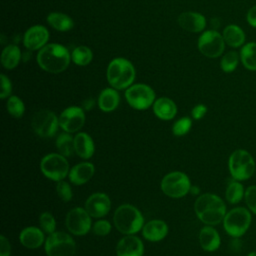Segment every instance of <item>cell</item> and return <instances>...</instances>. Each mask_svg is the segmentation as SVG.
<instances>
[{
  "instance_id": "6da1fadb",
  "label": "cell",
  "mask_w": 256,
  "mask_h": 256,
  "mask_svg": "<svg viewBox=\"0 0 256 256\" xmlns=\"http://www.w3.org/2000/svg\"><path fill=\"white\" fill-rule=\"evenodd\" d=\"M36 59L42 70L58 74L66 70L69 66L71 54L65 46L58 43H50L38 51Z\"/></svg>"
},
{
  "instance_id": "7a4b0ae2",
  "label": "cell",
  "mask_w": 256,
  "mask_h": 256,
  "mask_svg": "<svg viewBox=\"0 0 256 256\" xmlns=\"http://www.w3.org/2000/svg\"><path fill=\"white\" fill-rule=\"evenodd\" d=\"M198 219L206 225L214 226L221 222L227 213L224 201L216 194L205 193L200 195L194 204Z\"/></svg>"
},
{
  "instance_id": "3957f363",
  "label": "cell",
  "mask_w": 256,
  "mask_h": 256,
  "mask_svg": "<svg viewBox=\"0 0 256 256\" xmlns=\"http://www.w3.org/2000/svg\"><path fill=\"white\" fill-rule=\"evenodd\" d=\"M108 83L116 90L127 89L135 80L136 71L134 65L127 59L114 58L107 67L106 72Z\"/></svg>"
},
{
  "instance_id": "277c9868",
  "label": "cell",
  "mask_w": 256,
  "mask_h": 256,
  "mask_svg": "<svg viewBox=\"0 0 256 256\" xmlns=\"http://www.w3.org/2000/svg\"><path fill=\"white\" fill-rule=\"evenodd\" d=\"M113 221L116 229L125 235H134L144 226L142 213L131 204L120 205L114 212Z\"/></svg>"
},
{
  "instance_id": "5b68a950",
  "label": "cell",
  "mask_w": 256,
  "mask_h": 256,
  "mask_svg": "<svg viewBox=\"0 0 256 256\" xmlns=\"http://www.w3.org/2000/svg\"><path fill=\"white\" fill-rule=\"evenodd\" d=\"M228 169L233 179L244 181L254 174L256 163L253 156L248 151L237 149L229 156Z\"/></svg>"
},
{
  "instance_id": "8992f818",
  "label": "cell",
  "mask_w": 256,
  "mask_h": 256,
  "mask_svg": "<svg viewBox=\"0 0 256 256\" xmlns=\"http://www.w3.org/2000/svg\"><path fill=\"white\" fill-rule=\"evenodd\" d=\"M252 221L251 211L245 207H235L228 211L223 219V227L233 238L243 236L249 229Z\"/></svg>"
},
{
  "instance_id": "52a82bcc",
  "label": "cell",
  "mask_w": 256,
  "mask_h": 256,
  "mask_svg": "<svg viewBox=\"0 0 256 256\" xmlns=\"http://www.w3.org/2000/svg\"><path fill=\"white\" fill-rule=\"evenodd\" d=\"M45 252L47 256H74L76 244L69 234L55 231L45 240Z\"/></svg>"
},
{
  "instance_id": "ba28073f",
  "label": "cell",
  "mask_w": 256,
  "mask_h": 256,
  "mask_svg": "<svg viewBox=\"0 0 256 256\" xmlns=\"http://www.w3.org/2000/svg\"><path fill=\"white\" fill-rule=\"evenodd\" d=\"M41 172L53 181H61L69 174V164L65 156L60 153H49L40 162Z\"/></svg>"
},
{
  "instance_id": "9c48e42d",
  "label": "cell",
  "mask_w": 256,
  "mask_h": 256,
  "mask_svg": "<svg viewBox=\"0 0 256 256\" xmlns=\"http://www.w3.org/2000/svg\"><path fill=\"white\" fill-rule=\"evenodd\" d=\"M191 189L189 177L181 171H173L166 174L161 181V190L171 198H182Z\"/></svg>"
},
{
  "instance_id": "30bf717a",
  "label": "cell",
  "mask_w": 256,
  "mask_h": 256,
  "mask_svg": "<svg viewBox=\"0 0 256 256\" xmlns=\"http://www.w3.org/2000/svg\"><path fill=\"white\" fill-rule=\"evenodd\" d=\"M127 103L136 110H145L153 106L155 102L154 90L143 83L131 85L125 91Z\"/></svg>"
},
{
  "instance_id": "8fae6325",
  "label": "cell",
  "mask_w": 256,
  "mask_h": 256,
  "mask_svg": "<svg viewBox=\"0 0 256 256\" xmlns=\"http://www.w3.org/2000/svg\"><path fill=\"white\" fill-rule=\"evenodd\" d=\"M31 126L34 132L43 138L52 137L58 130L59 118L50 110L43 109L34 114L31 120Z\"/></svg>"
},
{
  "instance_id": "7c38bea8",
  "label": "cell",
  "mask_w": 256,
  "mask_h": 256,
  "mask_svg": "<svg viewBox=\"0 0 256 256\" xmlns=\"http://www.w3.org/2000/svg\"><path fill=\"white\" fill-rule=\"evenodd\" d=\"M199 51L208 58H217L222 55L225 49L223 36L216 30L204 31L198 38Z\"/></svg>"
},
{
  "instance_id": "4fadbf2b",
  "label": "cell",
  "mask_w": 256,
  "mask_h": 256,
  "mask_svg": "<svg viewBox=\"0 0 256 256\" xmlns=\"http://www.w3.org/2000/svg\"><path fill=\"white\" fill-rule=\"evenodd\" d=\"M91 216L85 208L75 207L66 216V227L70 233L76 236H83L92 228Z\"/></svg>"
},
{
  "instance_id": "5bb4252c",
  "label": "cell",
  "mask_w": 256,
  "mask_h": 256,
  "mask_svg": "<svg viewBox=\"0 0 256 256\" xmlns=\"http://www.w3.org/2000/svg\"><path fill=\"white\" fill-rule=\"evenodd\" d=\"M85 123V113L79 106H70L64 109L59 116L60 127L68 133L79 131Z\"/></svg>"
},
{
  "instance_id": "9a60e30c",
  "label": "cell",
  "mask_w": 256,
  "mask_h": 256,
  "mask_svg": "<svg viewBox=\"0 0 256 256\" xmlns=\"http://www.w3.org/2000/svg\"><path fill=\"white\" fill-rule=\"evenodd\" d=\"M49 40V32L45 26L34 25L31 26L24 34L23 44L24 46L31 51L40 50Z\"/></svg>"
},
{
  "instance_id": "2e32d148",
  "label": "cell",
  "mask_w": 256,
  "mask_h": 256,
  "mask_svg": "<svg viewBox=\"0 0 256 256\" xmlns=\"http://www.w3.org/2000/svg\"><path fill=\"white\" fill-rule=\"evenodd\" d=\"M111 208V201L107 194L97 192L91 194L85 201V209L91 217L101 218L108 214Z\"/></svg>"
},
{
  "instance_id": "e0dca14e",
  "label": "cell",
  "mask_w": 256,
  "mask_h": 256,
  "mask_svg": "<svg viewBox=\"0 0 256 256\" xmlns=\"http://www.w3.org/2000/svg\"><path fill=\"white\" fill-rule=\"evenodd\" d=\"M117 256H143L144 245L140 238L126 235L121 238L116 246Z\"/></svg>"
},
{
  "instance_id": "ac0fdd59",
  "label": "cell",
  "mask_w": 256,
  "mask_h": 256,
  "mask_svg": "<svg viewBox=\"0 0 256 256\" xmlns=\"http://www.w3.org/2000/svg\"><path fill=\"white\" fill-rule=\"evenodd\" d=\"M178 24L188 32L198 33L206 27V18L197 12H183L178 16Z\"/></svg>"
},
{
  "instance_id": "d6986e66",
  "label": "cell",
  "mask_w": 256,
  "mask_h": 256,
  "mask_svg": "<svg viewBox=\"0 0 256 256\" xmlns=\"http://www.w3.org/2000/svg\"><path fill=\"white\" fill-rule=\"evenodd\" d=\"M168 225L163 220L154 219L144 224L142 228V235L151 242H157L164 239L168 234Z\"/></svg>"
},
{
  "instance_id": "ffe728a7",
  "label": "cell",
  "mask_w": 256,
  "mask_h": 256,
  "mask_svg": "<svg viewBox=\"0 0 256 256\" xmlns=\"http://www.w3.org/2000/svg\"><path fill=\"white\" fill-rule=\"evenodd\" d=\"M20 243L29 249L39 248L45 241L44 231L35 226H28L24 228L19 234Z\"/></svg>"
},
{
  "instance_id": "44dd1931",
  "label": "cell",
  "mask_w": 256,
  "mask_h": 256,
  "mask_svg": "<svg viewBox=\"0 0 256 256\" xmlns=\"http://www.w3.org/2000/svg\"><path fill=\"white\" fill-rule=\"evenodd\" d=\"M95 167L90 162H81L73 166L69 171V180L74 185H83L94 175Z\"/></svg>"
},
{
  "instance_id": "7402d4cb",
  "label": "cell",
  "mask_w": 256,
  "mask_h": 256,
  "mask_svg": "<svg viewBox=\"0 0 256 256\" xmlns=\"http://www.w3.org/2000/svg\"><path fill=\"white\" fill-rule=\"evenodd\" d=\"M199 243L203 250L213 252L220 247L221 238L215 228L207 225L204 226L199 232Z\"/></svg>"
},
{
  "instance_id": "603a6c76",
  "label": "cell",
  "mask_w": 256,
  "mask_h": 256,
  "mask_svg": "<svg viewBox=\"0 0 256 256\" xmlns=\"http://www.w3.org/2000/svg\"><path fill=\"white\" fill-rule=\"evenodd\" d=\"M154 114L161 120H171L177 114V106L168 97H160L153 104Z\"/></svg>"
},
{
  "instance_id": "cb8c5ba5",
  "label": "cell",
  "mask_w": 256,
  "mask_h": 256,
  "mask_svg": "<svg viewBox=\"0 0 256 256\" xmlns=\"http://www.w3.org/2000/svg\"><path fill=\"white\" fill-rule=\"evenodd\" d=\"M74 149L75 153L83 158L89 159L94 153V142L87 133L79 132L74 137Z\"/></svg>"
},
{
  "instance_id": "d4e9b609",
  "label": "cell",
  "mask_w": 256,
  "mask_h": 256,
  "mask_svg": "<svg viewBox=\"0 0 256 256\" xmlns=\"http://www.w3.org/2000/svg\"><path fill=\"white\" fill-rule=\"evenodd\" d=\"M120 102V96L116 89L105 88L103 89L98 97V106L103 112L114 111Z\"/></svg>"
},
{
  "instance_id": "484cf974",
  "label": "cell",
  "mask_w": 256,
  "mask_h": 256,
  "mask_svg": "<svg viewBox=\"0 0 256 256\" xmlns=\"http://www.w3.org/2000/svg\"><path fill=\"white\" fill-rule=\"evenodd\" d=\"M222 36L225 43L233 48L242 46L245 41V34L243 30L235 24H230L226 26L223 30Z\"/></svg>"
},
{
  "instance_id": "4316f807",
  "label": "cell",
  "mask_w": 256,
  "mask_h": 256,
  "mask_svg": "<svg viewBox=\"0 0 256 256\" xmlns=\"http://www.w3.org/2000/svg\"><path fill=\"white\" fill-rule=\"evenodd\" d=\"M21 60L20 48L16 45H7L1 53V64L5 69H14Z\"/></svg>"
},
{
  "instance_id": "83f0119b",
  "label": "cell",
  "mask_w": 256,
  "mask_h": 256,
  "mask_svg": "<svg viewBox=\"0 0 256 256\" xmlns=\"http://www.w3.org/2000/svg\"><path fill=\"white\" fill-rule=\"evenodd\" d=\"M48 24L55 30L66 32L73 28L74 22L70 16L61 12H52L47 16Z\"/></svg>"
},
{
  "instance_id": "f1b7e54d",
  "label": "cell",
  "mask_w": 256,
  "mask_h": 256,
  "mask_svg": "<svg viewBox=\"0 0 256 256\" xmlns=\"http://www.w3.org/2000/svg\"><path fill=\"white\" fill-rule=\"evenodd\" d=\"M240 59L246 69L256 71V42L247 43L241 48Z\"/></svg>"
},
{
  "instance_id": "f546056e",
  "label": "cell",
  "mask_w": 256,
  "mask_h": 256,
  "mask_svg": "<svg viewBox=\"0 0 256 256\" xmlns=\"http://www.w3.org/2000/svg\"><path fill=\"white\" fill-rule=\"evenodd\" d=\"M245 195V190L242 183L238 180L233 179L229 182L225 191V198L230 204L239 203Z\"/></svg>"
},
{
  "instance_id": "4dcf8cb0",
  "label": "cell",
  "mask_w": 256,
  "mask_h": 256,
  "mask_svg": "<svg viewBox=\"0 0 256 256\" xmlns=\"http://www.w3.org/2000/svg\"><path fill=\"white\" fill-rule=\"evenodd\" d=\"M56 147L59 153L65 157H70L74 152V138L70 133H61L56 139Z\"/></svg>"
},
{
  "instance_id": "1f68e13d",
  "label": "cell",
  "mask_w": 256,
  "mask_h": 256,
  "mask_svg": "<svg viewBox=\"0 0 256 256\" xmlns=\"http://www.w3.org/2000/svg\"><path fill=\"white\" fill-rule=\"evenodd\" d=\"M93 58V53L91 49L87 46H77L73 49L71 53L72 61L78 66L88 65Z\"/></svg>"
},
{
  "instance_id": "d6a6232c",
  "label": "cell",
  "mask_w": 256,
  "mask_h": 256,
  "mask_svg": "<svg viewBox=\"0 0 256 256\" xmlns=\"http://www.w3.org/2000/svg\"><path fill=\"white\" fill-rule=\"evenodd\" d=\"M7 111L14 118H21L25 112V105L18 96H10L7 100Z\"/></svg>"
},
{
  "instance_id": "836d02e7",
  "label": "cell",
  "mask_w": 256,
  "mask_h": 256,
  "mask_svg": "<svg viewBox=\"0 0 256 256\" xmlns=\"http://www.w3.org/2000/svg\"><path fill=\"white\" fill-rule=\"evenodd\" d=\"M239 55L236 51H229L227 52L224 56H222L221 58V62H220V66L221 69L225 72V73H231L233 72L239 62Z\"/></svg>"
},
{
  "instance_id": "e575fe53",
  "label": "cell",
  "mask_w": 256,
  "mask_h": 256,
  "mask_svg": "<svg viewBox=\"0 0 256 256\" xmlns=\"http://www.w3.org/2000/svg\"><path fill=\"white\" fill-rule=\"evenodd\" d=\"M192 127V121L189 117L178 119L172 126V133L175 136H183L189 132Z\"/></svg>"
},
{
  "instance_id": "d590c367",
  "label": "cell",
  "mask_w": 256,
  "mask_h": 256,
  "mask_svg": "<svg viewBox=\"0 0 256 256\" xmlns=\"http://www.w3.org/2000/svg\"><path fill=\"white\" fill-rule=\"evenodd\" d=\"M39 224L41 229L47 233V234H51L53 232H55V228H56V221L54 216L49 213V212H43L40 217H39Z\"/></svg>"
},
{
  "instance_id": "8d00e7d4",
  "label": "cell",
  "mask_w": 256,
  "mask_h": 256,
  "mask_svg": "<svg viewBox=\"0 0 256 256\" xmlns=\"http://www.w3.org/2000/svg\"><path fill=\"white\" fill-rule=\"evenodd\" d=\"M56 192L59 196V198L64 201V202H68L72 199L73 193H72V189L71 186L69 185V183H67L64 180L58 181L56 184Z\"/></svg>"
},
{
  "instance_id": "74e56055",
  "label": "cell",
  "mask_w": 256,
  "mask_h": 256,
  "mask_svg": "<svg viewBox=\"0 0 256 256\" xmlns=\"http://www.w3.org/2000/svg\"><path fill=\"white\" fill-rule=\"evenodd\" d=\"M244 200L251 213L256 215V185H251L245 189Z\"/></svg>"
},
{
  "instance_id": "f35d334b",
  "label": "cell",
  "mask_w": 256,
  "mask_h": 256,
  "mask_svg": "<svg viewBox=\"0 0 256 256\" xmlns=\"http://www.w3.org/2000/svg\"><path fill=\"white\" fill-rule=\"evenodd\" d=\"M92 231L97 236H106L111 231V224L107 220H98L92 226Z\"/></svg>"
},
{
  "instance_id": "ab89813d",
  "label": "cell",
  "mask_w": 256,
  "mask_h": 256,
  "mask_svg": "<svg viewBox=\"0 0 256 256\" xmlns=\"http://www.w3.org/2000/svg\"><path fill=\"white\" fill-rule=\"evenodd\" d=\"M0 81H1V89H0V98L1 99H5L8 98V96H10L11 92H12V84L10 79L4 75L1 74L0 75Z\"/></svg>"
},
{
  "instance_id": "60d3db41",
  "label": "cell",
  "mask_w": 256,
  "mask_h": 256,
  "mask_svg": "<svg viewBox=\"0 0 256 256\" xmlns=\"http://www.w3.org/2000/svg\"><path fill=\"white\" fill-rule=\"evenodd\" d=\"M11 246L8 239L4 236H0V256H10Z\"/></svg>"
},
{
  "instance_id": "b9f144b4",
  "label": "cell",
  "mask_w": 256,
  "mask_h": 256,
  "mask_svg": "<svg viewBox=\"0 0 256 256\" xmlns=\"http://www.w3.org/2000/svg\"><path fill=\"white\" fill-rule=\"evenodd\" d=\"M206 113H207V107L204 104H197L196 106H194V108L191 111L192 117L195 120L202 119Z\"/></svg>"
},
{
  "instance_id": "7bdbcfd3",
  "label": "cell",
  "mask_w": 256,
  "mask_h": 256,
  "mask_svg": "<svg viewBox=\"0 0 256 256\" xmlns=\"http://www.w3.org/2000/svg\"><path fill=\"white\" fill-rule=\"evenodd\" d=\"M247 22L252 26L256 28V5L251 7L247 12Z\"/></svg>"
},
{
  "instance_id": "ee69618b",
  "label": "cell",
  "mask_w": 256,
  "mask_h": 256,
  "mask_svg": "<svg viewBox=\"0 0 256 256\" xmlns=\"http://www.w3.org/2000/svg\"><path fill=\"white\" fill-rule=\"evenodd\" d=\"M94 105V101L92 99H88L86 101H84L83 103V108L86 109V110H90Z\"/></svg>"
},
{
  "instance_id": "f6af8a7d",
  "label": "cell",
  "mask_w": 256,
  "mask_h": 256,
  "mask_svg": "<svg viewBox=\"0 0 256 256\" xmlns=\"http://www.w3.org/2000/svg\"><path fill=\"white\" fill-rule=\"evenodd\" d=\"M247 256H256V251H252V252H249L247 254Z\"/></svg>"
}]
</instances>
